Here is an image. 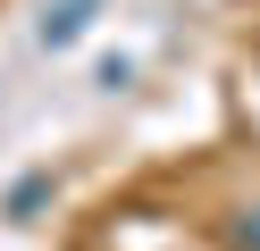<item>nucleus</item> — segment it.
Wrapping results in <instances>:
<instances>
[{
  "label": "nucleus",
  "instance_id": "nucleus-1",
  "mask_svg": "<svg viewBox=\"0 0 260 251\" xmlns=\"http://www.w3.org/2000/svg\"><path fill=\"white\" fill-rule=\"evenodd\" d=\"M84 25H92V0H59V9L42 17V42L59 50V42H76V33H84Z\"/></svg>",
  "mask_w": 260,
  "mask_h": 251
}]
</instances>
